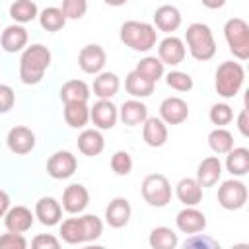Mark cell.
<instances>
[{
    "mask_svg": "<svg viewBox=\"0 0 249 249\" xmlns=\"http://www.w3.org/2000/svg\"><path fill=\"white\" fill-rule=\"evenodd\" d=\"M51 51L43 43H33L21 51L19 56V80L25 86H35L43 80L47 68L51 66Z\"/></svg>",
    "mask_w": 249,
    "mask_h": 249,
    "instance_id": "cell-1",
    "label": "cell"
},
{
    "mask_svg": "<svg viewBox=\"0 0 249 249\" xmlns=\"http://www.w3.org/2000/svg\"><path fill=\"white\" fill-rule=\"evenodd\" d=\"M60 237L62 241L70 245L78 243H89L101 237L103 233V222L95 214H82L78 218H66L60 224Z\"/></svg>",
    "mask_w": 249,
    "mask_h": 249,
    "instance_id": "cell-2",
    "label": "cell"
},
{
    "mask_svg": "<svg viewBox=\"0 0 249 249\" xmlns=\"http://www.w3.org/2000/svg\"><path fill=\"white\" fill-rule=\"evenodd\" d=\"M119 37L132 51H136V53H148L150 49L156 47L158 31H156V27L152 23L138 21V19H128V21H124L121 25Z\"/></svg>",
    "mask_w": 249,
    "mask_h": 249,
    "instance_id": "cell-3",
    "label": "cell"
},
{
    "mask_svg": "<svg viewBox=\"0 0 249 249\" xmlns=\"http://www.w3.org/2000/svg\"><path fill=\"white\" fill-rule=\"evenodd\" d=\"M185 41L189 47V53L195 60L206 62L216 54V41H214V33L212 29L202 23V21H195L187 27L185 31Z\"/></svg>",
    "mask_w": 249,
    "mask_h": 249,
    "instance_id": "cell-4",
    "label": "cell"
},
{
    "mask_svg": "<svg viewBox=\"0 0 249 249\" xmlns=\"http://www.w3.org/2000/svg\"><path fill=\"white\" fill-rule=\"evenodd\" d=\"M245 82V70L239 62L233 60H224L214 74V88L220 97L231 99L239 93L241 86Z\"/></svg>",
    "mask_w": 249,
    "mask_h": 249,
    "instance_id": "cell-5",
    "label": "cell"
},
{
    "mask_svg": "<svg viewBox=\"0 0 249 249\" xmlns=\"http://www.w3.org/2000/svg\"><path fill=\"white\" fill-rule=\"evenodd\" d=\"M224 37L237 60L249 58V23L243 18H231L224 25Z\"/></svg>",
    "mask_w": 249,
    "mask_h": 249,
    "instance_id": "cell-6",
    "label": "cell"
},
{
    "mask_svg": "<svg viewBox=\"0 0 249 249\" xmlns=\"http://www.w3.org/2000/svg\"><path fill=\"white\" fill-rule=\"evenodd\" d=\"M140 191H142V198L150 206H154V208L167 206L171 202V195H173L169 179L165 175H161V173H150V175H146L144 181H142Z\"/></svg>",
    "mask_w": 249,
    "mask_h": 249,
    "instance_id": "cell-7",
    "label": "cell"
},
{
    "mask_svg": "<svg viewBox=\"0 0 249 249\" xmlns=\"http://www.w3.org/2000/svg\"><path fill=\"white\" fill-rule=\"evenodd\" d=\"M247 185L239 179H228L218 187V204L224 210H241L247 204Z\"/></svg>",
    "mask_w": 249,
    "mask_h": 249,
    "instance_id": "cell-8",
    "label": "cell"
},
{
    "mask_svg": "<svg viewBox=\"0 0 249 249\" xmlns=\"http://www.w3.org/2000/svg\"><path fill=\"white\" fill-rule=\"evenodd\" d=\"M89 121L99 130H111L119 121V109L111 99H97L89 107Z\"/></svg>",
    "mask_w": 249,
    "mask_h": 249,
    "instance_id": "cell-9",
    "label": "cell"
},
{
    "mask_svg": "<svg viewBox=\"0 0 249 249\" xmlns=\"http://www.w3.org/2000/svg\"><path fill=\"white\" fill-rule=\"evenodd\" d=\"M76 169H78V160L68 150H58L47 160V173L53 179H68L76 173Z\"/></svg>",
    "mask_w": 249,
    "mask_h": 249,
    "instance_id": "cell-10",
    "label": "cell"
},
{
    "mask_svg": "<svg viewBox=\"0 0 249 249\" xmlns=\"http://www.w3.org/2000/svg\"><path fill=\"white\" fill-rule=\"evenodd\" d=\"M35 132L29 128V126H23V124H16L8 130V136H6V144H8V150L16 156H25L29 154L33 148H35Z\"/></svg>",
    "mask_w": 249,
    "mask_h": 249,
    "instance_id": "cell-11",
    "label": "cell"
},
{
    "mask_svg": "<svg viewBox=\"0 0 249 249\" xmlns=\"http://www.w3.org/2000/svg\"><path fill=\"white\" fill-rule=\"evenodd\" d=\"M105 62H107V54L101 45L91 43L82 47V51L78 53V66L86 74H99L105 68Z\"/></svg>",
    "mask_w": 249,
    "mask_h": 249,
    "instance_id": "cell-12",
    "label": "cell"
},
{
    "mask_svg": "<svg viewBox=\"0 0 249 249\" xmlns=\"http://www.w3.org/2000/svg\"><path fill=\"white\" fill-rule=\"evenodd\" d=\"M185 54H187L185 43H183V39H179L175 35H167L158 45V58L163 64L177 66V64H181L185 60Z\"/></svg>",
    "mask_w": 249,
    "mask_h": 249,
    "instance_id": "cell-13",
    "label": "cell"
},
{
    "mask_svg": "<svg viewBox=\"0 0 249 249\" xmlns=\"http://www.w3.org/2000/svg\"><path fill=\"white\" fill-rule=\"evenodd\" d=\"M89 204V191L82 183H72L62 193V208L68 214H82Z\"/></svg>",
    "mask_w": 249,
    "mask_h": 249,
    "instance_id": "cell-14",
    "label": "cell"
},
{
    "mask_svg": "<svg viewBox=\"0 0 249 249\" xmlns=\"http://www.w3.org/2000/svg\"><path fill=\"white\" fill-rule=\"evenodd\" d=\"M35 222V214L27 208V206H10L8 212L4 214V226L8 231H14V233H25L31 230Z\"/></svg>",
    "mask_w": 249,
    "mask_h": 249,
    "instance_id": "cell-15",
    "label": "cell"
},
{
    "mask_svg": "<svg viewBox=\"0 0 249 249\" xmlns=\"http://www.w3.org/2000/svg\"><path fill=\"white\" fill-rule=\"evenodd\" d=\"M160 119L165 124H181L189 119V105L181 97H165L160 103Z\"/></svg>",
    "mask_w": 249,
    "mask_h": 249,
    "instance_id": "cell-16",
    "label": "cell"
},
{
    "mask_svg": "<svg viewBox=\"0 0 249 249\" xmlns=\"http://www.w3.org/2000/svg\"><path fill=\"white\" fill-rule=\"evenodd\" d=\"M175 224H177V230L179 231L193 235V233L204 231V228H206V216L196 206H185L183 210L177 212Z\"/></svg>",
    "mask_w": 249,
    "mask_h": 249,
    "instance_id": "cell-17",
    "label": "cell"
},
{
    "mask_svg": "<svg viewBox=\"0 0 249 249\" xmlns=\"http://www.w3.org/2000/svg\"><path fill=\"white\" fill-rule=\"evenodd\" d=\"M33 214L43 226L51 228V226L60 224V220H62V204L54 196H41L35 202V212Z\"/></svg>",
    "mask_w": 249,
    "mask_h": 249,
    "instance_id": "cell-18",
    "label": "cell"
},
{
    "mask_svg": "<svg viewBox=\"0 0 249 249\" xmlns=\"http://www.w3.org/2000/svg\"><path fill=\"white\" fill-rule=\"evenodd\" d=\"M29 33L21 23H12L0 33V45L6 53H19L27 47Z\"/></svg>",
    "mask_w": 249,
    "mask_h": 249,
    "instance_id": "cell-19",
    "label": "cell"
},
{
    "mask_svg": "<svg viewBox=\"0 0 249 249\" xmlns=\"http://www.w3.org/2000/svg\"><path fill=\"white\" fill-rule=\"evenodd\" d=\"M167 124L160 117H148L142 123V138L150 148H161L167 142Z\"/></svg>",
    "mask_w": 249,
    "mask_h": 249,
    "instance_id": "cell-20",
    "label": "cell"
},
{
    "mask_svg": "<svg viewBox=\"0 0 249 249\" xmlns=\"http://www.w3.org/2000/svg\"><path fill=\"white\" fill-rule=\"evenodd\" d=\"M130 214H132V208H130V202L124 198V196H115L107 208H105V222L111 226V228H124L130 220Z\"/></svg>",
    "mask_w": 249,
    "mask_h": 249,
    "instance_id": "cell-21",
    "label": "cell"
},
{
    "mask_svg": "<svg viewBox=\"0 0 249 249\" xmlns=\"http://www.w3.org/2000/svg\"><path fill=\"white\" fill-rule=\"evenodd\" d=\"M183 16L179 12V8L171 6V4H163L160 8H156L154 12V27H158L163 33H173L181 27Z\"/></svg>",
    "mask_w": 249,
    "mask_h": 249,
    "instance_id": "cell-22",
    "label": "cell"
},
{
    "mask_svg": "<svg viewBox=\"0 0 249 249\" xmlns=\"http://www.w3.org/2000/svg\"><path fill=\"white\" fill-rule=\"evenodd\" d=\"M222 177V161L218 160V156H208L204 158L198 167H196V181L200 183V187H214Z\"/></svg>",
    "mask_w": 249,
    "mask_h": 249,
    "instance_id": "cell-23",
    "label": "cell"
},
{
    "mask_svg": "<svg viewBox=\"0 0 249 249\" xmlns=\"http://www.w3.org/2000/svg\"><path fill=\"white\" fill-rule=\"evenodd\" d=\"M119 119L126 126H138L148 119V107L136 97L126 99L119 109Z\"/></svg>",
    "mask_w": 249,
    "mask_h": 249,
    "instance_id": "cell-24",
    "label": "cell"
},
{
    "mask_svg": "<svg viewBox=\"0 0 249 249\" xmlns=\"http://www.w3.org/2000/svg\"><path fill=\"white\" fill-rule=\"evenodd\" d=\"M105 148V138L103 134L99 132V128H84L78 136V150L88 156V158H93V156H99Z\"/></svg>",
    "mask_w": 249,
    "mask_h": 249,
    "instance_id": "cell-25",
    "label": "cell"
},
{
    "mask_svg": "<svg viewBox=\"0 0 249 249\" xmlns=\"http://www.w3.org/2000/svg\"><path fill=\"white\" fill-rule=\"evenodd\" d=\"M175 195L185 206H196L202 202V187L195 177H183L175 187Z\"/></svg>",
    "mask_w": 249,
    "mask_h": 249,
    "instance_id": "cell-26",
    "label": "cell"
},
{
    "mask_svg": "<svg viewBox=\"0 0 249 249\" xmlns=\"http://www.w3.org/2000/svg\"><path fill=\"white\" fill-rule=\"evenodd\" d=\"M121 88V80L115 72H99L95 74L93 80V95H97V99H111L117 95Z\"/></svg>",
    "mask_w": 249,
    "mask_h": 249,
    "instance_id": "cell-27",
    "label": "cell"
},
{
    "mask_svg": "<svg viewBox=\"0 0 249 249\" xmlns=\"http://www.w3.org/2000/svg\"><path fill=\"white\" fill-rule=\"evenodd\" d=\"M64 121L72 128H84L89 123L88 101H68V103H64Z\"/></svg>",
    "mask_w": 249,
    "mask_h": 249,
    "instance_id": "cell-28",
    "label": "cell"
},
{
    "mask_svg": "<svg viewBox=\"0 0 249 249\" xmlns=\"http://www.w3.org/2000/svg\"><path fill=\"white\" fill-rule=\"evenodd\" d=\"M154 88H156V84L150 82L148 78L140 76L136 70L128 72L126 78H124V89H126V93H130V95L136 97V99L150 97V95L154 93Z\"/></svg>",
    "mask_w": 249,
    "mask_h": 249,
    "instance_id": "cell-29",
    "label": "cell"
},
{
    "mask_svg": "<svg viewBox=\"0 0 249 249\" xmlns=\"http://www.w3.org/2000/svg\"><path fill=\"white\" fill-rule=\"evenodd\" d=\"M226 169L233 175V177H243L249 171V150L243 146H233L228 154H226Z\"/></svg>",
    "mask_w": 249,
    "mask_h": 249,
    "instance_id": "cell-30",
    "label": "cell"
},
{
    "mask_svg": "<svg viewBox=\"0 0 249 249\" xmlns=\"http://www.w3.org/2000/svg\"><path fill=\"white\" fill-rule=\"evenodd\" d=\"M89 86L84 80H68L60 88V99L64 103L68 101H88L89 99Z\"/></svg>",
    "mask_w": 249,
    "mask_h": 249,
    "instance_id": "cell-31",
    "label": "cell"
},
{
    "mask_svg": "<svg viewBox=\"0 0 249 249\" xmlns=\"http://www.w3.org/2000/svg\"><path fill=\"white\" fill-rule=\"evenodd\" d=\"M148 243L150 247L154 249H175L177 243H179V237L177 233L167 228V226H158L150 231V237H148Z\"/></svg>",
    "mask_w": 249,
    "mask_h": 249,
    "instance_id": "cell-32",
    "label": "cell"
},
{
    "mask_svg": "<svg viewBox=\"0 0 249 249\" xmlns=\"http://www.w3.org/2000/svg\"><path fill=\"white\" fill-rule=\"evenodd\" d=\"M39 16V8L33 0H14L10 6V18L16 23H29Z\"/></svg>",
    "mask_w": 249,
    "mask_h": 249,
    "instance_id": "cell-33",
    "label": "cell"
},
{
    "mask_svg": "<svg viewBox=\"0 0 249 249\" xmlns=\"http://www.w3.org/2000/svg\"><path fill=\"white\" fill-rule=\"evenodd\" d=\"M37 18H39L41 27H43L45 31H51V33L60 31V29L66 25V21H68L66 16H64V12H62L60 8H56V6H49V8L41 10Z\"/></svg>",
    "mask_w": 249,
    "mask_h": 249,
    "instance_id": "cell-34",
    "label": "cell"
},
{
    "mask_svg": "<svg viewBox=\"0 0 249 249\" xmlns=\"http://www.w3.org/2000/svg\"><path fill=\"white\" fill-rule=\"evenodd\" d=\"M140 76H144V78H148L150 82H158L160 78H163V74H165V64L158 58V56H144V58H140L138 60V64H136V68H134Z\"/></svg>",
    "mask_w": 249,
    "mask_h": 249,
    "instance_id": "cell-35",
    "label": "cell"
},
{
    "mask_svg": "<svg viewBox=\"0 0 249 249\" xmlns=\"http://www.w3.org/2000/svg\"><path fill=\"white\" fill-rule=\"evenodd\" d=\"M208 146L214 154H228L233 148V134L226 126H216L208 134Z\"/></svg>",
    "mask_w": 249,
    "mask_h": 249,
    "instance_id": "cell-36",
    "label": "cell"
},
{
    "mask_svg": "<svg viewBox=\"0 0 249 249\" xmlns=\"http://www.w3.org/2000/svg\"><path fill=\"white\" fill-rule=\"evenodd\" d=\"M165 84L175 91H191L195 86L191 74L181 72V70H171L169 74H165Z\"/></svg>",
    "mask_w": 249,
    "mask_h": 249,
    "instance_id": "cell-37",
    "label": "cell"
},
{
    "mask_svg": "<svg viewBox=\"0 0 249 249\" xmlns=\"http://www.w3.org/2000/svg\"><path fill=\"white\" fill-rule=\"evenodd\" d=\"M208 119L212 124L216 126H226L233 121V109L228 105V103H214L210 107V113H208Z\"/></svg>",
    "mask_w": 249,
    "mask_h": 249,
    "instance_id": "cell-38",
    "label": "cell"
},
{
    "mask_svg": "<svg viewBox=\"0 0 249 249\" xmlns=\"http://www.w3.org/2000/svg\"><path fill=\"white\" fill-rule=\"evenodd\" d=\"M111 169L117 173V175H128L132 171V158L126 150H117L113 156H111Z\"/></svg>",
    "mask_w": 249,
    "mask_h": 249,
    "instance_id": "cell-39",
    "label": "cell"
},
{
    "mask_svg": "<svg viewBox=\"0 0 249 249\" xmlns=\"http://www.w3.org/2000/svg\"><path fill=\"white\" fill-rule=\"evenodd\" d=\"M60 10L64 12L66 19H82L88 12V0H62Z\"/></svg>",
    "mask_w": 249,
    "mask_h": 249,
    "instance_id": "cell-40",
    "label": "cell"
},
{
    "mask_svg": "<svg viewBox=\"0 0 249 249\" xmlns=\"http://www.w3.org/2000/svg\"><path fill=\"white\" fill-rule=\"evenodd\" d=\"M25 247H27V239L23 237V233L6 231L0 235V249H25Z\"/></svg>",
    "mask_w": 249,
    "mask_h": 249,
    "instance_id": "cell-41",
    "label": "cell"
},
{
    "mask_svg": "<svg viewBox=\"0 0 249 249\" xmlns=\"http://www.w3.org/2000/svg\"><path fill=\"white\" fill-rule=\"evenodd\" d=\"M16 105V93L8 84H0V115L12 111Z\"/></svg>",
    "mask_w": 249,
    "mask_h": 249,
    "instance_id": "cell-42",
    "label": "cell"
},
{
    "mask_svg": "<svg viewBox=\"0 0 249 249\" xmlns=\"http://www.w3.org/2000/svg\"><path fill=\"white\" fill-rule=\"evenodd\" d=\"M31 247H35V249H58L60 247V239L51 235V233H39V235L33 237Z\"/></svg>",
    "mask_w": 249,
    "mask_h": 249,
    "instance_id": "cell-43",
    "label": "cell"
},
{
    "mask_svg": "<svg viewBox=\"0 0 249 249\" xmlns=\"http://www.w3.org/2000/svg\"><path fill=\"white\" fill-rule=\"evenodd\" d=\"M185 245H189V247H193V245H208V247H216V241L210 239V237H200V233H193V237L187 239Z\"/></svg>",
    "mask_w": 249,
    "mask_h": 249,
    "instance_id": "cell-44",
    "label": "cell"
},
{
    "mask_svg": "<svg viewBox=\"0 0 249 249\" xmlns=\"http://www.w3.org/2000/svg\"><path fill=\"white\" fill-rule=\"evenodd\" d=\"M247 109H241V113H239V117H237V128H239V132H241V136H249V123H247Z\"/></svg>",
    "mask_w": 249,
    "mask_h": 249,
    "instance_id": "cell-45",
    "label": "cell"
},
{
    "mask_svg": "<svg viewBox=\"0 0 249 249\" xmlns=\"http://www.w3.org/2000/svg\"><path fill=\"white\" fill-rule=\"evenodd\" d=\"M8 208H10V195L0 189V218H4V214L8 212Z\"/></svg>",
    "mask_w": 249,
    "mask_h": 249,
    "instance_id": "cell-46",
    "label": "cell"
},
{
    "mask_svg": "<svg viewBox=\"0 0 249 249\" xmlns=\"http://www.w3.org/2000/svg\"><path fill=\"white\" fill-rule=\"evenodd\" d=\"M200 2H202V6L208 8V10H218V8H222V6L226 4V0H200Z\"/></svg>",
    "mask_w": 249,
    "mask_h": 249,
    "instance_id": "cell-47",
    "label": "cell"
},
{
    "mask_svg": "<svg viewBox=\"0 0 249 249\" xmlns=\"http://www.w3.org/2000/svg\"><path fill=\"white\" fill-rule=\"evenodd\" d=\"M107 6H113V8H119V6H124L128 0H103Z\"/></svg>",
    "mask_w": 249,
    "mask_h": 249,
    "instance_id": "cell-48",
    "label": "cell"
}]
</instances>
